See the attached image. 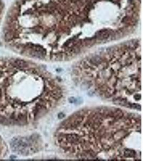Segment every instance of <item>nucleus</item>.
<instances>
[{"label": "nucleus", "instance_id": "f257e3e1", "mask_svg": "<svg viewBox=\"0 0 143 161\" xmlns=\"http://www.w3.org/2000/svg\"><path fill=\"white\" fill-rule=\"evenodd\" d=\"M37 71L20 59L0 60V125L25 123L31 118L30 77Z\"/></svg>", "mask_w": 143, "mask_h": 161}, {"label": "nucleus", "instance_id": "f03ea898", "mask_svg": "<svg viewBox=\"0 0 143 161\" xmlns=\"http://www.w3.org/2000/svg\"><path fill=\"white\" fill-rule=\"evenodd\" d=\"M28 146L29 143L23 137L14 138L10 144V147L13 152L22 155L28 154Z\"/></svg>", "mask_w": 143, "mask_h": 161}, {"label": "nucleus", "instance_id": "7ed1b4c3", "mask_svg": "<svg viewBox=\"0 0 143 161\" xmlns=\"http://www.w3.org/2000/svg\"><path fill=\"white\" fill-rule=\"evenodd\" d=\"M8 152V148L2 137H0V159L6 156Z\"/></svg>", "mask_w": 143, "mask_h": 161}]
</instances>
